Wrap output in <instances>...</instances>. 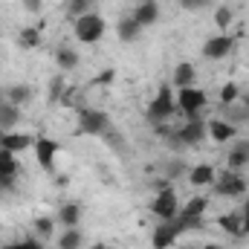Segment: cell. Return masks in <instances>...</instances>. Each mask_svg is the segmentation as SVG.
I'll return each instance as SVG.
<instances>
[{
	"instance_id": "obj_1",
	"label": "cell",
	"mask_w": 249,
	"mask_h": 249,
	"mask_svg": "<svg viewBox=\"0 0 249 249\" xmlns=\"http://www.w3.org/2000/svg\"><path fill=\"white\" fill-rule=\"evenodd\" d=\"M72 32H75V38L81 44H96L105 35V18L96 15V12H87V15H81V18L72 20Z\"/></svg>"
},
{
	"instance_id": "obj_2",
	"label": "cell",
	"mask_w": 249,
	"mask_h": 249,
	"mask_svg": "<svg viewBox=\"0 0 249 249\" xmlns=\"http://www.w3.org/2000/svg\"><path fill=\"white\" fill-rule=\"evenodd\" d=\"M174 113V99H171V84H162L157 99L148 105V122H154L157 127H162L165 119H171Z\"/></svg>"
},
{
	"instance_id": "obj_3",
	"label": "cell",
	"mask_w": 249,
	"mask_h": 249,
	"mask_svg": "<svg viewBox=\"0 0 249 249\" xmlns=\"http://www.w3.org/2000/svg\"><path fill=\"white\" fill-rule=\"evenodd\" d=\"M107 127H110V116H107L105 110H90V107H81V110H78V130H81V133L105 136Z\"/></svg>"
},
{
	"instance_id": "obj_4",
	"label": "cell",
	"mask_w": 249,
	"mask_h": 249,
	"mask_svg": "<svg viewBox=\"0 0 249 249\" xmlns=\"http://www.w3.org/2000/svg\"><path fill=\"white\" fill-rule=\"evenodd\" d=\"M206 93L200 90V87H183L180 93H177V105H180V110L186 113V116H194V113H200L203 107H206Z\"/></svg>"
},
{
	"instance_id": "obj_5",
	"label": "cell",
	"mask_w": 249,
	"mask_h": 249,
	"mask_svg": "<svg viewBox=\"0 0 249 249\" xmlns=\"http://www.w3.org/2000/svg\"><path fill=\"white\" fill-rule=\"evenodd\" d=\"M151 212L160 214L162 220H174L177 212H180V206H177V194H174L171 188H162V191L151 200Z\"/></svg>"
},
{
	"instance_id": "obj_6",
	"label": "cell",
	"mask_w": 249,
	"mask_h": 249,
	"mask_svg": "<svg viewBox=\"0 0 249 249\" xmlns=\"http://www.w3.org/2000/svg\"><path fill=\"white\" fill-rule=\"evenodd\" d=\"M214 188H217L220 197H241V194L247 191V183H244V177H238V174L229 168V171H223V174L217 177Z\"/></svg>"
},
{
	"instance_id": "obj_7",
	"label": "cell",
	"mask_w": 249,
	"mask_h": 249,
	"mask_svg": "<svg viewBox=\"0 0 249 249\" xmlns=\"http://www.w3.org/2000/svg\"><path fill=\"white\" fill-rule=\"evenodd\" d=\"M232 47H235V41H232L229 35H214L212 41H206L203 55H206L209 61H220V58H226V55L232 53Z\"/></svg>"
},
{
	"instance_id": "obj_8",
	"label": "cell",
	"mask_w": 249,
	"mask_h": 249,
	"mask_svg": "<svg viewBox=\"0 0 249 249\" xmlns=\"http://www.w3.org/2000/svg\"><path fill=\"white\" fill-rule=\"evenodd\" d=\"M203 133H206V122L194 113V116H188V122L177 130V136H180V145H197L200 139H203Z\"/></svg>"
},
{
	"instance_id": "obj_9",
	"label": "cell",
	"mask_w": 249,
	"mask_h": 249,
	"mask_svg": "<svg viewBox=\"0 0 249 249\" xmlns=\"http://www.w3.org/2000/svg\"><path fill=\"white\" fill-rule=\"evenodd\" d=\"M55 154H58V142H53V139H47V136H38L35 139V157H38V162H41V168H53L55 165Z\"/></svg>"
},
{
	"instance_id": "obj_10",
	"label": "cell",
	"mask_w": 249,
	"mask_h": 249,
	"mask_svg": "<svg viewBox=\"0 0 249 249\" xmlns=\"http://www.w3.org/2000/svg\"><path fill=\"white\" fill-rule=\"evenodd\" d=\"M177 235H180V229L174 226V220H162L154 229V249H168L177 241Z\"/></svg>"
},
{
	"instance_id": "obj_11",
	"label": "cell",
	"mask_w": 249,
	"mask_h": 249,
	"mask_svg": "<svg viewBox=\"0 0 249 249\" xmlns=\"http://www.w3.org/2000/svg\"><path fill=\"white\" fill-rule=\"evenodd\" d=\"M160 18V3L157 0H139V6L133 9V20L139 26H151Z\"/></svg>"
},
{
	"instance_id": "obj_12",
	"label": "cell",
	"mask_w": 249,
	"mask_h": 249,
	"mask_svg": "<svg viewBox=\"0 0 249 249\" xmlns=\"http://www.w3.org/2000/svg\"><path fill=\"white\" fill-rule=\"evenodd\" d=\"M0 148H6V151H12V154H20V151H26V148H35V139L32 136H26V133H3V142H0Z\"/></svg>"
},
{
	"instance_id": "obj_13",
	"label": "cell",
	"mask_w": 249,
	"mask_h": 249,
	"mask_svg": "<svg viewBox=\"0 0 249 249\" xmlns=\"http://www.w3.org/2000/svg\"><path fill=\"white\" fill-rule=\"evenodd\" d=\"M194 78H197V70H194V64H188V61H183V64H177V70L171 72V84L174 87H194Z\"/></svg>"
},
{
	"instance_id": "obj_14",
	"label": "cell",
	"mask_w": 249,
	"mask_h": 249,
	"mask_svg": "<svg viewBox=\"0 0 249 249\" xmlns=\"http://www.w3.org/2000/svg\"><path fill=\"white\" fill-rule=\"evenodd\" d=\"M217 223H220V229H226L229 235H244V214L241 212H229V214H223V217H217Z\"/></svg>"
},
{
	"instance_id": "obj_15",
	"label": "cell",
	"mask_w": 249,
	"mask_h": 249,
	"mask_svg": "<svg viewBox=\"0 0 249 249\" xmlns=\"http://www.w3.org/2000/svg\"><path fill=\"white\" fill-rule=\"evenodd\" d=\"M247 162H249V142L247 139H241V142L229 151V168L238 171V168H244Z\"/></svg>"
},
{
	"instance_id": "obj_16",
	"label": "cell",
	"mask_w": 249,
	"mask_h": 249,
	"mask_svg": "<svg viewBox=\"0 0 249 249\" xmlns=\"http://www.w3.org/2000/svg\"><path fill=\"white\" fill-rule=\"evenodd\" d=\"M32 99V87H26V84H12V87H6V102L9 105H26Z\"/></svg>"
},
{
	"instance_id": "obj_17",
	"label": "cell",
	"mask_w": 249,
	"mask_h": 249,
	"mask_svg": "<svg viewBox=\"0 0 249 249\" xmlns=\"http://www.w3.org/2000/svg\"><path fill=\"white\" fill-rule=\"evenodd\" d=\"M206 127H209V133H212L214 142H229L235 136V124H229V122H217L214 119V122H209Z\"/></svg>"
},
{
	"instance_id": "obj_18",
	"label": "cell",
	"mask_w": 249,
	"mask_h": 249,
	"mask_svg": "<svg viewBox=\"0 0 249 249\" xmlns=\"http://www.w3.org/2000/svg\"><path fill=\"white\" fill-rule=\"evenodd\" d=\"M188 180L194 183V186H209V183H214V168L212 165H194L191 168V174H188Z\"/></svg>"
},
{
	"instance_id": "obj_19",
	"label": "cell",
	"mask_w": 249,
	"mask_h": 249,
	"mask_svg": "<svg viewBox=\"0 0 249 249\" xmlns=\"http://www.w3.org/2000/svg\"><path fill=\"white\" fill-rule=\"evenodd\" d=\"M139 29H142V26H139V23L133 20V15H130V18H122V20H119V26H116L119 38H122V41H127V44L139 38Z\"/></svg>"
},
{
	"instance_id": "obj_20",
	"label": "cell",
	"mask_w": 249,
	"mask_h": 249,
	"mask_svg": "<svg viewBox=\"0 0 249 249\" xmlns=\"http://www.w3.org/2000/svg\"><path fill=\"white\" fill-rule=\"evenodd\" d=\"M18 122H20V107L3 102L0 105V127H12V124H18Z\"/></svg>"
},
{
	"instance_id": "obj_21",
	"label": "cell",
	"mask_w": 249,
	"mask_h": 249,
	"mask_svg": "<svg viewBox=\"0 0 249 249\" xmlns=\"http://www.w3.org/2000/svg\"><path fill=\"white\" fill-rule=\"evenodd\" d=\"M78 217H81V206H78V203H67L61 212H58V220L67 223L70 229H72V226H78Z\"/></svg>"
},
{
	"instance_id": "obj_22",
	"label": "cell",
	"mask_w": 249,
	"mask_h": 249,
	"mask_svg": "<svg viewBox=\"0 0 249 249\" xmlns=\"http://www.w3.org/2000/svg\"><path fill=\"white\" fill-rule=\"evenodd\" d=\"M0 174H3V177H15V174H18V160H15V154L6 151V148H0Z\"/></svg>"
},
{
	"instance_id": "obj_23",
	"label": "cell",
	"mask_w": 249,
	"mask_h": 249,
	"mask_svg": "<svg viewBox=\"0 0 249 249\" xmlns=\"http://www.w3.org/2000/svg\"><path fill=\"white\" fill-rule=\"evenodd\" d=\"M203 212H206V197H191L186 203V209L177 212V214L180 217H203Z\"/></svg>"
},
{
	"instance_id": "obj_24",
	"label": "cell",
	"mask_w": 249,
	"mask_h": 249,
	"mask_svg": "<svg viewBox=\"0 0 249 249\" xmlns=\"http://www.w3.org/2000/svg\"><path fill=\"white\" fill-rule=\"evenodd\" d=\"M55 61H58L61 70H75V67H78V55H75L70 47H61V50L55 53Z\"/></svg>"
},
{
	"instance_id": "obj_25",
	"label": "cell",
	"mask_w": 249,
	"mask_h": 249,
	"mask_svg": "<svg viewBox=\"0 0 249 249\" xmlns=\"http://www.w3.org/2000/svg\"><path fill=\"white\" fill-rule=\"evenodd\" d=\"M58 247H61V249H78V247H81V232H78L75 226H72V229H67V232L61 235V241H58Z\"/></svg>"
},
{
	"instance_id": "obj_26",
	"label": "cell",
	"mask_w": 249,
	"mask_h": 249,
	"mask_svg": "<svg viewBox=\"0 0 249 249\" xmlns=\"http://www.w3.org/2000/svg\"><path fill=\"white\" fill-rule=\"evenodd\" d=\"M93 6H96V0H70V15H72V20L81 18V15H87V12H93Z\"/></svg>"
},
{
	"instance_id": "obj_27",
	"label": "cell",
	"mask_w": 249,
	"mask_h": 249,
	"mask_svg": "<svg viewBox=\"0 0 249 249\" xmlns=\"http://www.w3.org/2000/svg\"><path fill=\"white\" fill-rule=\"evenodd\" d=\"M238 102V84H223V90H220V105L223 107H229V105H235Z\"/></svg>"
},
{
	"instance_id": "obj_28",
	"label": "cell",
	"mask_w": 249,
	"mask_h": 249,
	"mask_svg": "<svg viewBox=\"0 0 249 249\" xmlns=\"http://www.w3.org/2000/svg\"><path fill=\"white\" fill-rule=\"evenodd\" d=\"M226 110H229V124H235V122H247V119H249V110L244 107V102H241V105H229Z\"/></svg>"
},
{
	"instance_id": "obj_29",
	"label": "cell",
	"mask_w": 249,
	"mask_h": 249,
	"mask_svg": "<svg viewBox=\"0 0 249 249\" xmlns=\"http://www.w3.org/2000/svg\"><path fill=\"white\" fill-rule=\"evenodd\" d=\"M41 44V35H38V29H20V47H38Z\"/></svg>"
},
{
	"instance_id": "obj_30",
	"label": "cell",
	"mask_w": 249,
	"mask_h": 249,
	"mask_svg": "<svg viewBox=\"0 0 249 249\" xmlns=\"http://www.w3.org/2000/svg\"><path fill=\"white\" fill-rule=\"evenodd\" d=\"M61 96H64V78L61 75H55L53 84H50V102L55 105V102H61Z\"/></svg>"
},
{
	"instance_id": "obj_31",
	"label": "cell",
	"mask_w": 249,
	"mask_h": 249,
	"mask_svg": "<svg viewBox=\"0 0 249 249\" xmlns=\"http://www.w3.org/2000/svg\"><path fill=\"white\" fill-rule=\"evenodd\" d=\"M214 23H217L220 29H226V26L232 23V9H226V6H220V9L214 12Z\"/></svg>"
},
{
	"instance_id": "obj_32",
	"label": "cell",
	"mask_w": 249,
	"mask_h": 249,
	"mask_svg": "<svg viewBox=\"0 0 249 249\" xmlns=\"http://www.w3.org/2000/svg\"><path fill=\"white\" fill-rule=\"evenodd\" d=\"M35 229H38V232L47 238V235L53 232V220H50V217H41V220H35Z\"/></svg>"
},
{
	"instance_id": "obj_33",
	"label": "cell",
	"mask_w": 249,
	"mask_h": 249,
	"mask_svg": "<svg viewBox=\"0 0 249 249\" xmlns=\"http://www.w3.org/2000/svg\"><path fill=\"white\" fill-rule=\"evenodd\" d=\"M3 249H44L38 241H20V244H9V247H3Z\"/></svg>"
},
{
	"instance_id": "obj_34",
	"label": "cell",
	"mask_w": 249,
	"mask_h": 249,
	"mask_svg": "<svg viewBox=\"0 0 249 249\" xmlns=\"http://www.w3.org/2000/svg\"><path fill=\"white\" fill-rule=\"evenodd\" d=\"M209 0H180V6L183 9H188V12H194V9H203Z\"/></svg>"
},
{
	"instance_id": "obj_35",
	"label": "cell",
	"mask_w": 249,
	"mask_h": 249,
	"mask_svg": "<svg viewBox=\"0 0 249 249\" xmlns=\"http://www.w3.org/2000/svg\"><path fill=\"white\" fill-rule=\"evenodd\" d=\"M113 75H116L113 70H105V72H99V78H96V81H99V84H110V81H113Z\"/></svg>"
},
{
	"instance_id": "obj_36",
	"label": "cell",
	"mask_w": 249,
	"mask_h": 249,
	"mask_svg": "<svg viewBox=\"0 0 249 249\" xmlns=\"http://www.w3.org/2000/svg\"><path fill=\"white\" fill-rule=\"evenodd\" d=\"M12 186H15V177H3L0 174V191H9Z\"/></svg>"
},
{
	"instance_id": "obj_37",
	"label": "cell",
	"mask_w": 249,
	"mask_h": 249,
	"mask_svg": "<svg viewBox=\"0 0 249 249\" xmlns=\"http://www.w3.org/2000/svg\"><path fill=\"white\" fill-rule=\"evenodd\" d=\"M241 214H244V235H249V200L244 203V212Z\"/></svg>"
},
{
	"instance_id": "obj_38",
	"label": "cell",
	"mask_w": 249,
	"mask_h": 249,
	"mask_svg": "<svg viewBox=\"0 0 249 249\" xmlns=\"http://www.w3.org/2000/svg\"><path fill=\"white\" fill-rule=\"evenodd\" d=\"M3 102H6V90H0V105H3Z\"/></svg>"
},
{
	"instance_id": "obj_39",
	"label": "cell",
	"mask_w": 249,
	"mask_h": 249,
	"mask_svg": "<svg viewBox=\"0 0 249 249\" xmlns=\"http://www.w3.org/2000/svg\"><path fill=\"white\" fill-rule=\"evenodd\" d=\"M244 107L249 110V96H244Z\"/></svg>"
},
{
	"instance_id": "obj_40",
	"label": "cell",
	"mask_w": 249,
	"mask_h": 249,
	"mask_svg": "<svg viewBox=\"0 0 249 249\" xmlns=\"http://www.w3.org/2000/svg\"><path fill=\"white\" fill-rule=\"evenodd\" d=\"M206 249H223V247H217V244H209V247H206Z\"/></svg>"
},
{
	"instance_id": "obj_41",
	"label": "cell",
	"mask_w": 249,
	"mask_h": 249,
	"mask_svg": "<svg viewBox=\"0 0 249 249\" xmlns=\"http://www.w3.org/2000/svg\"><path fill=\"white\" fill-rule=\"evenodd\" d=\"M93 249H107V247H105V244H96V247H93Z\"/></svg>"
},
{
	"instance_id": "obj_42",
	"label": "cell",
	"mask_w": 249,
	"mask_h": 249,
	"mask_svg": "<svg viewBox=\"0 0 249 249\" xmlns=\"http://www.w3.org/2000/svg\"><path fill=\"white\" fill-rule=\"evenodd\" d=\"M186 249H197V247H186Z\"/></svg>"
},
{
	"instance_id": "obj_43",
	"label": "cell",
	"mask_w": 249,
	"mask_h": 249,
	"mask_svg": "<svg viewBox=\"0 0 249 249\" xmlns=\"http://www.w3.org/2000/svg\"><path fill=\"white\" fill-rule=\"evenodd\" d=\"M0 142H3V133H0Z\"/></svg>"
}]
</instances>
